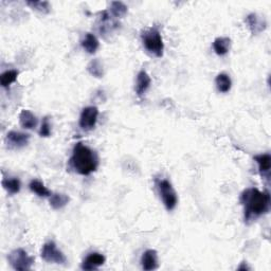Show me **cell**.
<instances>
[{
    "label": "cell",
    "mask_w": 271,
    "mask_h": 271,
    "mask_svg": "<svg viewBox=\"0 0 271 271\" xmlns=\"http://www.w3.org/2000/svg\"><path fill=\"white\" fill-rule=\"evenodd\" d=\"M128 11V8L125 4L121 2H113L110 4L109 13L114 18H123Z\"/></svg>",
    "instance_id": "7402d4cb"
},
{
    "label": "cell",
    "mask_w": 271,
    "mask_h": 271,
    "mask_svg": "<svg viewBox=\"0 0 271 271\" xmlns=\"http://www.w3.org/2000/svg\"><path fill=\"white\" fill-rule=\"evenodd\" d=\"M69 201H70L69 196L66 194H62V193L52 194L49 199L51 208L54 210L63 209L64 207H66Z\"/></svg>",
    "instance_id": "ac0fdd59"
},
{
    "label": "cell",
    "mask_w": 271,
    "mask_h": 271,
    "mask_svg": "<svg viewBox=\"0 0 271 271\" xmlns=\"http://www.w3.org/2000/svg\"><path fill=\"white\" fill-rule=\"evenodd\" d=\"M40 136L44 138H48L51 136V124L48 117H45L43 120L40 129Z\"/></svg>",
    "instance_id": "484cf974"
},
{
    "label": "cell",
    "mask_w": 271,
    "mask_h": 271,
    "mask_svg": "<svg viewBox=\"0 0 271 271\" xmlns=\"http://www.w3.org/2000/svg\"><path fill=\"white\" fill-rule=\"evenodd\" d=\"M237 270H250V267H248L247 263H245V261H242L241 265L237 268Z\"/></svg>",
    "instance_id": "4316f807"
},
{
    "label": "cell",
    "mask_w": 271,
    "mask_h": 271,
    "mask_svg": "<svg viewBox=\"0 0 271 271\" xmlns=\"http://www.w3.org/2000/svg\"><path fill=\"white\" fill-rule=\"evenodd\" d=\"M231 40L229 37H217L213 42V50L219 57H225L230 51Z\"/></svg>",
    "instance_id": "2e32d148"
},
{
    "label": "cell",
    "mask_w": 271,
    "mask_h": 271,
    "mask_svg": "<svg viewBox=\"0 0 271 271\" xmlns=\"http://www.w3.org/2000/svg\"><path fill=\"white\" fill-rule=\"evenodd\" d=\"M30 135L25 134L22 132H16V130H11L9 132L6 137V143L9 148L12 149H21L26 147L30 142Z\"/></svg>",
    "instance_id": "ba28073f"
},
{
    "label": "cell",
    "mask_w": 271,
    "mask_h": 271,
    "mask_svg": "<svg viewBox=\"0 0 271 271\" xmlns=\"http://www.w3.org/2000/svg\"><path fill=\"white\" fill-rule=\"evenodd\" d=\"M81 46L88 54H95L100 48V42L95 34L86 33L81 42Z\"/></svg>",
    "instance_id": "9a60e30c"
},
{
    "label": "cell",
    "mask_w": 271,
    "mask_h": 271,
    "mask_svg": "<svg viewBox=\"0 0 271 271\" xmlns=\"http://www.w3.org/2000/svg\"><path fill=\"white\" fill-rule=\"evenodd\" d=\"M27 5L33 10L43 14H48L51 10V6L48 2H27Z\"/></svg>",
    "instance_id": "d4e9b609"
},
{
    "label": "cell",
    "mask_w": 271,
    "mask_h": 271,
    "mask_svg": "<svg viewBox=\"0 0 271 271\" xmlns=\"http://www.w3.org/2000/svg\"><path fill=\"white\" fill-rule=\"evenodd\" d=\"M156 185L165 209L169 212L175 210L178 204V196L171 181L167 179H157Z\"/></svg>",
    "instance_id": "277c9868"
},
{
    "label": "cell",
    "mask_w": 271,
    "mask_h": 271,
    "mask_svg": "<svg viewBox=\"0 0 271 271\" xmlns=\"http://www.w3.org/2000/svg\"><path fill=\"white\" fill-rule=\"evenodd\" d=\"M141 266L142 269L145 271H153L158 269L159 259L156 250L148 249L144 252L141 256Z\"/></svg>",
    "instance_id": "7c38bea8"
},
{
    "label": "cell",
    "mask_w": 271,
    "mask_h": 271,
    "mask_svg": "<svg viewBox=\"0 0 271 271\" xmlns=\"http://www.w3.org/2000/svg\"><path fill=\"white\" fill-rule=\"evenodd\" d=\"M41 256L45 261L49 264L66 265L67 263V257L65 256L63 252L58 248L57 244L52 240L47 241L43 246L41 251Z\"/></svg>",
    "instance_id": "8992f818"
},
{
    "label": "cell",
    "mask_w": 271,
    "mask_h": 271,
    "mask_svg": "<svg viewBox=\"0 0 271 271\" xmlns=\"http://www.w3.org/2000/svg\"><path fill=\"white\" fill-rule=\"evenodd\" d=\"M2 183H3L4 189L11 195L20 193L22 189L21 180L18 178H15V177H13V178H9V177L8 178H4Z\"/></svg>",
    "instance_id": "44dd1931"
},
{
    "label": "cell",
    "mask_w": 271,
    "mask_h": 271,
    "mask_svg": "<svg viewBox=\"0 0 271 271\" xmlns=\"http://www.w3.org/2000/svg\"><path fill=\"white\" fill-rule=\"evenodd\" d=\"M111 16L110 13L108 11H103L101 13V16H100V20H99V31L101 33V35L105 36L106 34L108 33H111L114 30H116L117 28L120 26L117 22L111 20Z\"/></svg>",
    "instance_id": "8fae6325"
},
{
    "label": "cell",
    "mask_w": 271,
    "mask_h": 271,
    "mask_svg": "<svg viewBox=\"0 0 271 271\" xmlns=\"http://www.w3.org/2000/svg\"><path fill=\"white\" fill-rule=\"evenodd\" d=\"M8 260L13 269L18 271L30 270L34 264V257L29 255L28 252L22 248H17L10 252Z\"/></svg>",
    "instance_id": "5b68a950"
},
{
    "label": "cell",
    "mask_w": 271,
    "mask_h": 271,
    "mask_svg": "<svg viewBox=\"0 0 271 271\" xmlns=\"http://www.w3.org/2000/svg\"><path fill=\"white\" fill-rule=\"evenodd\" d=\"M106 257L99 253V252H91L85 258H84L81 268L83 270H96L105 264Z\"/></svg>",
    "instance_id": "30bf717a"
},
{
    "label": "cell",
    "mask_w": 271,
    "mask_h": 271,
    "mask_svg": "<svg viewBox=\"0 0 271 271\" xmlns=\"http://www.w3.org/2000/svg\"><path fill=\"white\" fill-rule=\"evenodd\" d=\"M141 41L145 50L156 58H162L164 44L160 31L157 27L149 28L141 33Z\"/></svg>",
    "instance_id": "3957f363"
},
{
    "label": "cell",
    "mask_w": 271,
    "mask_h": 271,
    "mask_svg": "<svg viewBox=\"0 0 271 271\" xmlns=\"http://www.w3.org/2000/svg\"><path fill=\"white\" fill-rule=\"evenodd\" d=\"M20 123L25 129H34L37 126L39 121L30 110L24 109L20 115Z\"/></svg>",
    "instance_id": "e0dca14e"
},
{
    "label": "cell",
    "mask_w": 271,
    "mask_h": 271,
    "mask_svg": "<svg viewBox=\"0 0 271 271\" xmlns=\"http://www.w3.org/2000/svg\"><path fill=\"white\" fill-rule=\"evenodd\" d=\"M18 76H20V71L18 70H8L4 72L0 77V84L4 88H7L11 85V84L15 83Z\"/></svg>",
    "instance_id": "cb8c5ba5"
},
{
    "label": "cell",
    "mask_w": 271,
    "mask_h": 271,
    "mask_svg": "<svg viewBox=\"0 0 271 271\" xmlns=\"http://www.w3.org/2000/svg\"><path fill=\"white\" fill-rule=\"evenodd\" d=\"M29 189L40 197H50L52 195L51 191L39 179H33L29 183Z\"/></svg>",
    "instance_id": "d6986e66"
},
{
    "label": "cell",
    "mask_w": 271,
    "mask_h": 271,
    "mask_svg": "<svg viewBox=\"0 0 271 271\" xmlns=\"http://www.w3.org/2000/svg\"><path fill=\"white\" fill-rule=\"evenodd\" d=\"M239 202L244 207V219L247 225L254 222L270 211V194L256 188L246 189L240 194Z\"/></svg>",
    "instance_id": "6da1fadb"
},
{
    "label": "cell",
    "mask_w": 271,
    "mask_h": 271,
    "mask_svg": "<svg viewBox=\"0 0 271 271\" xmlns=\"http://www.w3.org/2000/svg\"><path fill=\"white\" fill-rule=\"evenodd\" d=\"M215 85L219 92L227 93L231 90L232 81L227 73H219L215 79Z\"/></svg>",
    "instance_id": "ffe728a7"
},
{
    "label": "cell",
    "mask_w": 271,
    "mask_h": 271,
    "mask_svg": "<svg viewBox=\"0 0 271 271\" xmlns=\"http://www.w3.org/2000/svg\"><path fill=\"white\" fill-rule=\"evenodd\" d=\"M152 84V79L148 76V73L145 70H141L137 76V81H136V93L137 96L141 98L144 96V93L149 89Z\"/></svg>",
    "instance_id": "5bb4252c"
},
{
    "label": "cell",
    "mask_w": 271,
    "mask_h": 271,
    "mask_svg": "<svg viewBox=\"0 0 271 271\" xmlns=\"http://www.w3.org/2000/svg\"><path fill=\"white\" fill-rule=\"evenodd\" d=\"M69 164L76 173L83 176H88L98 170L99 157L98 154L89 146L83 144L82 142H78L73 147Z\"/></svg>",
    "instance_id": "7a4b0ae2"
},
{
    "label": "cell",
    "mask_w": 271,
    "mask_h": 271,
    "mask_svg": "<svg viewBox=\"0 0 271 271\" xmlns=\"http://www.w3.org/2000/svg\"><path fill=\"white\" fill-rule=\"evenodd\" d=\"M87 71L91 74L92 77H95L97 79H101L104 77V68H103V64L99 59L92 60L88 65H87Z\"/></svg>",
    "instance_id": "603a6c76"
},
{
    "label": "cell",
    "mask_w": 271,
    "mask_h": 271,
    "mask_svg": "<svg viewBox=\"0 0 271 271\" xmlns=\"http://www.w3.org/2000/svg\"><path fill=\"white\" fill-rule=\"evenodd\" d=\"M254 161L257 163L258 172L261 178L269 180L271 170V156L270 154H260L254 156Z\"/></svg>",
    "instance_id": "4fadbf2b"
},
{
    "label": "cell",
    "mask_w": 271,
    "mask_h": 271,
    "mask_svg": "<svg viewBox=\"0 0 271 271\" xmlns=\"http://www.w3.org/2000/svg\"><path fill=\"white\" fill-rule=\"evenodd\" d=\"M99 118V109L96 106L85 107L81 113L79 124L83 130H91L95 128Z\"/></svg>",
    "instance_id": "52a82bcc"
},
{
    "label": "cell",
    "mask_w": 271,
    "mask_h": 271,
    "mask_svg": "<svg viewBox=\"0 0 271 271\" xmlns=\"http://www.w3.org/2000/svg\"><path fill=\"white\" fill-rule=\"evenodd\" d=\"M246 25L248 26L250 32L253 35H258L264 32L267 28V22L264 16H260L257 13H250L246 17Z\"/></svg>",
    "instance_id": "9c48e42d"
}]
</instances>
